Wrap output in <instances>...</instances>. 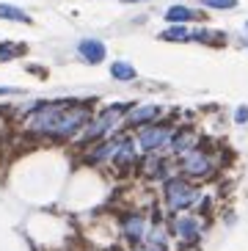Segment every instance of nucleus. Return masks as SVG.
I'll list each match as a JSON object with an SVG mask.
<instances>
[{
    "label": "nucleus",
    "instance_id": "obj_17",
    "mask_svg": "<svg viewBox=\"0 0 248 251\" xmlns=\"http://www.w3.org/2000/svg\"><path fill=\"white\" fill-rule=\"evenodd\" d=\"M17 55V47L14 45H0V61H8Z\"/></svg>",
    "mask_w": 248,
    "mask_h": 251
},
{
    "label": "nucleus",
    "instance_id": "obj_6",
    "mask_svg": "<svg viewBox=\"0 0 248 251\" xmlns=\"http://www.w3.org/2000/svg\"><path fill=\"white\" fill-rule=\"evenodd\" d=\"M174 232H176V237H179L185 246H193L198 240V235H201V221L193 218V215H188V213H176Z\"/></svg>",
    "mask_w": 248,
    "mask_h": 251
},
{
    "label": "nucleus",
    "instance_id": "obj_4",
    "mask_svg": "<svg viewBox=\"0 0 248 251\" xmlns=\"http://www.w3.org/2000/svg\"><path fill=\"white\" fill-rule=\"evenodd\" d=\"M171 135H174V130L168 125H144L135 141H138V149L144 155H152L160 147H166L168 141H171Z\"/></svg>",
    "mask_w": 248,
    "mask_h": 251
},
{
    "label": "nucleus",
    "instance_id": "obj_18",
    "mask_svg": "<svg viewBox=\"0 0 248 251\" xmlns=\"http://www.w3.org/2000/svg\"><path fill=\"white\" fill-rule=\"evenodd\" d=\"M237 122H248V108H240V111H237Z\"/></svg>",
    "mask_w": 248,
    "mask_h": 251
},
{
    "label": "nucleus",
    "instance_id": "obj_13",
    "mask_svg": "<svg viewBox=\"0 0 248 251\" xmlns=\"http://www.w3.org/2000/svg\"><path fill=\"white\" fill-rule=\"evenodd\" d=\"M0 20H14V23H30V17L25 11H20L17 6H6L0 3Z\"/></svg>",
    "mask_w": 248,
    "mask_h": 251
},
{
    "label": "nucleus",
    "instance_id": "obj_2",
    "mask_svg": "<svg viewBox=\"0 0 248 251\" xmlns=\"http://www.w3.org/2000/svg\"><path fill=\"white\" fill-rule=\"evenodd\" d=\"M163 196H166V207L171 210V213H185L188 207L196 204L198 191H196V185H190L188 179L174 177V179H166Z\"/></svg>",
    "mask_w": 248,
    "mask_h": 251
},
{
    "label": "nucleus",
    "instance_id": "obj_20",
    "mask_svg": "<svg viewBox=\"0 0 248 251\" xmlns=\"http://www.w3.org/2000/svg\"><path fill=\"white\" fill-rule=\"evenodd\" d=\"M138 251H157V249H154V246H149V243H146V246H141Z\"/></svg>",
    "mask_w": 248,
    "mask_h": 251
},
{
    "label": "nucleus",
    "instance_id": "obj_9",
    "mask_svg": "<svg viewBox=\"0 0 248 251\" xmlns=\"http://www.w3.org/2000/svg\"><path fill=\"white\" fill-rule=\"evenodd\" d=\"M157 116H160L157 105H141V108H132L124 122L130 127H144V125H152V119H157Z\"/></svg>",
    "mask_w": 248,
    "mask_h": 251
},
{
    "label": "nucleus",
    "instance_id": "obj_8",
    "mask_svg": "<svg viewBox=\"0 0 248 251\" xmlns=\"http://www.w3.org/2000/svg\"><path fill=\"white\" fill-rule=\"evenodd\" d=\"M122 232L130 243H138V240H146L149 235V221L144 215H124L122 218Z\"/></svg>",
    "mask_w": 248,
    "mask_h": 251
},
{
    "label": "nucleus",
    "instance_id": "obj_10",
    "mask_svg": "<svg viewBox=\"0 0 248 251\" xmlns=\"http://www.w3.org/2000/svg\"><path fill=\"white\" fill-rule=\"evenodd\" d=\"M77 52H80L88 64H99L105 58V45L97 42V39H83L80 45H77Z\"/></svg>",
    "mask_w": 248,
    "mask_h": 251
},
{
    "label": "nucleus",
    "instance_id": "obj_5",
    "mask_svg": "<svg viewBox=\"0 0 248 251\" xmlns=\"http://www.w3.org/2000/svg\"><path fill=\"white\" fill-rule=\"evenodd\" d=\"M182 171L188 174V177H207L212 171V155L207 152V149H188L182 155Z\"/></svg>",
    "mask_w": 248,
    "mask_h": 251
},
{
    "label": "nucleus",
    "instance_id": "obj_1",
    "mask_svg": "<svg viewBox=\"0 0 248 251\" xmlns=\"http://www.w3.org/2000/svg\"><path fill=\"white\" fill-rule=\"evenodd\" d=\"M88 119H91L88 105L44 102L25 119V127H28V133H33V135H47V138L61 141V138H72Z\"/></svg>",
    "mask_w": 248,
    "mask_h": 251
},
{
    "label": "nucleus",
    "instance_id": "obj_11",
    "mask_svg": "<svg viewBox=\"0 0 248 251\" xmlns=\"http://www.w3.org/2000/svg\"><path fill=\"white\" fill-rule=\"evenodd\" d=\"M196 141H198V135L193 133V130H179V133L171 135V141H168V144H171V149H174L176 155H185L188 149L196 147Z\"/></svg>",
    "mask_w": 248,
    "mask_h": 251
},
{
    "label": "nucleus",
    "instance_id": "obj_7",
    "mask_svg": "<svg viewBox=\"0 0 248 251\" xmlns=\"http://www.w3.org/2000/svg\"><path fill=\"white\" fill-rule=\"evenodd\" d=\"M110 163L116 166L119 171H127L135 163V144L130 138H119L113 152H110Z\"/></svg>",
    "mask_w": 248,
    "mask_h": 251
},
{
    "label": "nucleus",
    "instance_id": "obj_12",
    "mask_svg": "<svg viewBox=\"0 0 248 251\" xmlns=\"http://www.w3.org/2000/svg\"><path fill=\"white\" fill-rule=\"evenodd\" d=\"M196 11L193 8H185V6H171L166 11V20L168 23H188V20H196Z\"/></svg>",
    "mask_w": 248,
    "mask_h": 251
},
{
    "label": "nucleus",
    "instance_id": "obj_19",
    "mask_svg": "<svg viewBox=\"0 0 248 251\" xmlns=\"http://www.w3.org/2000/svg\"><path fill=\"white\" fill-rule=\"evenodd\" d=\"M6 94H17V89H11V86H0V97H6Z\"/></svg>",
    "mask_w": 248,
    "mask_h": 251
},
{
    "label": "nucleus",
    "instance_id": "obj_14",
    "mask_svg": "<svg viewBox=\"0 0 248 251\" xmlns=\"http://www.w3.org/2000/svg\"><path fill=\"white\" fill-rule=\"evenodd\" d=\"M110 75H113L116 80H132V77H135V69H132L127 61H116V64L110 67Z\"/></svg>",
    "mask_w": 248,
    "mask_h": 251
},
{
    "label": "nucleus",
    "instance_id": "obj_3",
    "mask_svg": "<svg viewBox=\"0 0 248 251\" xmlns=\"http://www.w3.org/2000/svg\"><path fill=\"white\" fill-rule=\"evenodd\" d=\"M127 113V105H108L99 116L94 119H88L86 122V133H83V138L86 141H97V138H102V135H108L113 127L122 122V116Z\"/></svg>",
    "mask_w": 248,
    "mask_h": 251
},
{
    "label": "nucleus",
    "instance_id": "obj_21",
    "mask_svg": "<svg viewBox=\"0 0 248 251\" xmlns=\"http://www.w3.org/2000/svg\"><path fill=\"white\" fill-rule=\"evenodd\" d=\"M124 3H138V0H124Z\"/></svg>",
    "mask_w": 248,
    "mask_h": 251
},
{
    "label": "nucleus",
    "instance_id": "obj_16",
    "mask_svg": "<svg viewBox=\"0 0 248 251\" xmlns=\"http://www.w3.org/2000/svg\"><path fill=\"white\" fill-rule=\"evenodd\" d=\"M207 8H234L237 0H204Z\"/></svg>",
    "mask_w": 248,
    "mask_h": 251
},
{
    "label": "nucleus",
    "instance_id": "obj_15",
    "mask_svg": "<svg viewBox=\"0 0 248 251\" xmlns=\"http://www.w3.org/2000/svg\"><path fill=\"white\" fill-rule=\"evenodd\" d=\"M160 39H166V42H188V39H193V33H190L188 28H182V25H174V28H168Z\"/></svg>",
    "mask_w": 248,
    "mask_h": 251
}]
</instances>
